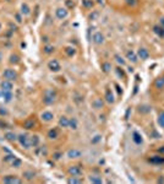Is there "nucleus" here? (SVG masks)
Masks as SVG:
<instances>
[{
    "mask_svg": "<svg viewBox=\"0 0 164 184\" xmlns=\"http://www.w3.org/2000/svg\"><path fill=\"white\" fill-rule=\"evenodd\" d=\"M81 5L86 10H92L95 5V1L94 0H81Z\"/></svg>",
    "mask_w": 164,
    "mask_h": 184,
    "instance_id": "aec40b11",
    "label": "nucleus"
},
{
    "mask_svg": "<svg viewBox=\"0 0 164 184\" xmlns=\"http://www.w3.org/2000/svg\"><path fill=\"white\" fill-rule=\"evenodd\" d=\"M92 42L95 44V45H102V44H104V42H105V37H104V35L102 32H99V31H95L93 35H92Z\"/></svg>",
    "mask_w": 164,
    "mask_h": 184,
    "instance_id": "20e7f679",
    "label": "nucleus"
},
{
    "mask_svg": "<svg viewBox=\"0 0 164 184\" xmlns=\"http://www.w3.org/2000/svg\"><path fill=\"white\" fill-rule=\"evenodd\" d=\"M67 16H69V10L65 6H59L55 9V17L58 20H65Z\"/></svg>",
    "mask_w": 164,
    "mask_h": 184,
    "instance_id": "423d86ee",
    "label": "nucleus"
},
{
    "mask_svg": "<svg viewBox=\"0 0 164 184\" xmlns=\"http://www.w3.org/2000/svg\"><path fill=\"white\" fill-rule=\"evenodd\" d=\"M1 182L6 183V184H21L23 180L21 178H18L17 175L9 174V175H4V178L1 179Z\"/></svg>",
    "mask_w": 164,
    "mask_h": 184,
    "instance_id": "39448f33",
    "label": "nucleus"
},
{
    "mask_svg": "<svg viewBox=\"0 0 164 184\" xmlns=\"http://www.w3.org/2000/svg\"><path fill=\"white\" fill-rule=\"evenodd\" d=\"M48 138H49L50 140H55V139H58L59 138V130L57 128H52L49 131H48Z\"/></svg>",
    "mask_w": 164,
    "mask_h": 184,
    "instance_id": "b1692460",
    "label": "nucleus"
},
{
    "mask_svg": "<svg viewBox=\"0 0 164 184\" xmlns=\"http://www.w3.org/2000/svg\"><path fill=\"white\" fill-rule=\"evenodd\" d=\"M22 177L26 180H33L35 179V177H36V172H33L32 169H27V171H23Z\"/></svg>",
    "mask_w": 164,
    "mask_h": 184,
    "instance_id": "4be33fe9",
    "label": "nucleus"
},
{
    "mask_svg": "<svg viewBox=\"0 0 164 184\" xmlns=\"http://www.w3.org/2000/svg\"><path fill=\"white\" fill-rule=\"evenodd\" d=\"M102 71L108 74L112 71V63H109V61H103L102 63Z\"/></svg>",
    "mask_w": 164,
    "mask_h": 184,
    "instance_id": "7c9ffc66",
    "label": "nucleus"
},
{
    "mask_svg": "<svg viewBox=\"0 0 164 184\" xmlns=\"http://www.w3.org/2000/svg\"><path fill=\"white\" fill-rule=\"evenodd\" d=\"M104 101L107 102L108 104H113L114 102H115V94H114V92H113L112 88H109V87L105 88V92H104Z\"/></svg>",
    "mask_w": 164,
    "mask_h": 184,
    "instance_id": "1a4fd4ad",
    "label": "nucleus"
},
{
    "mask_svg": "<svg viewBox=\"0 0 164 184\" xmlns=\"http://www.w3.org/2000/svg\"><path fill=\"white\" fill-rule=\"evenodd\" d=\"M20 57L17 55V54H11L10 55V59H9V61H10V64H13V65H16V64H18L20 63Z\"/></svg>",
    "mask_w": 164,
    "mask_h": 184,
    "instance_id": "c9c22d12",
    "label": "nucleus"
},
{
    "mask_svg": "<svg viewBox=\"0 0 164 184\" xmlns=\"http://www.w3.org/2000/svg\"><path fill=\"white\" fill-rule=\"evenodd\" d=\"M11 166L13 167V168H20V167H21L22 166V161L21 160H20V158H15V160H13L12 162H11Z\"/></svg>",
    "mask_w": 164,
    "mask_h": 184,
    "instance_id": "4c0bfd02",
    "label": "nucleus"
},
{
    "mask_svg": "<svg viewBox=\"0 0 164 184\" xmlns=\"http://www.w3.org/2000/svg\"><path fill=\"white\" fill-rule=\"evenodd\" d=\"M0 115L4 117V115H8V111L5 109V108H0Z\"/></svg>",
    "mask_w": 164,
    "mask_h": 184,
    "instance_id": "09e8293b",
    "label": "nucleus"
},
{
    "mask_svg": "<svg viewBox=\"0 0 164 184\" xmlns=\"http://www.w3.org/2000/svg\"><path fill=\"white\" fill-rule=\"evenodd\" d=\"M0 30H1V23H0Z\"/></svg>",
    "mask_w": 164,
    "mask_h": 184,
    "instance_id": "4d7b16f0",
    "label": "nucleus"
},
{
    "mask_svg": "<svg viewBox=\"0 0 164 184\" xmlns=\"http://www.w3.org/2000/svg\"><path fill=\"white\" fill-rule=\"evenodd\" d=\"M88 180H90L91 183H94V184L103 183V178H102L100 175H95V174H92V175L88 177Z\"/></svg>",
    "mask_w": 164,
    "mask_h": 184,
    "instance_id": "cd10ccee",
    "label": "nucleus"
},
{
    "mask_svg": "<svg viewBox=\"0 0 164 184\" xmlns=\"http://www.w3.org/2000/svg\"><path fill=\"white\" fill-rule=\"evenodd\" d=\"M69 119L70 118H67L66 115H61V117L59 118V126L64 128V129L69 128Z\"/></svg>",
    "mask_w": 164,
    "mask_h": 184,
    "instance_id": "5701e85b",
    "label": "nucleus"
},
{
    "mask_svg": "<svg viewBox=\"0 0 164 184\" xmlns=\"http://www.w3.org/2000/svg\"><path fill=\"white\" fill-rule=\"evenodd\" d=\"M126 4L129 6H132V8H134V6H136L139 4V0H126Z\"/></svg>",
    "mask_w": 164,
    "mask_h": 184,
    "instance_id": "c03bdc74",
    "label": "nucleus"
},
{
    "mask_svg": "<svg viewBox=\"0 0 164 184\" xmlns=\"http://www.w3.org/2000/svg\"><path fill=\"white\" fill-rule=\"evenodd\" d=\"M114 59H115V61H117V63H118L120 66H125V65H126V59H125L124 57H121L120 54H115Z\"/></svg>",
    "mask_w": 164,
    "mask_h": 184,
    "instance_id": "c85d7f7f",
    "label": "nucleus"
},
{
    "mask_svg": "<svg viewBox=\"0 0 164 184\" xmlns=\"http://www.w3.org/2000/svg\"><path fill=\"white\" fill-rule=\"evenodd\" d=\"M158 152H159L160 155H164V145H163V146H159V147H158Z\"/></svg>",
    "mask_w": 164,
    "mask_h": 184,
    "instance_id": "8fccbe9b",
    "label": "nucleus"
},
{
    "mask_svg": "<svg viewBox=\"0 0 164 184\" xmlns=\"http://www.w3.org/2000/svg\"><path fill=\"white\" fill-rule=\"evenodd\" d=\"M13 98L12 92L11 91H5V90H0V99H1L4 103H9Z\"/></svg>",
    "mask_w": 164,
    "mask_h": 184,
    "instance_id": "9b49d317",
    "label": "nucleus"
},
{
    "mask_svg": "<svg viewBox=\"0 0 164 184\" xmlns=\"http://www.w3.org/2000/svg\"><path fill=\"white\" fill-rule=\"evenodd\" d=\"M3 77L5 80H10V81H15L18 77V74L16 72V70L11 69V67H8L3 71Z\"/></svg>",
    "mask_w": 164,
    "mask_h": 184,
    "instance_id": "7ed1b4c3",
    "label": "nucleus"
},
{
    "mask_svg": "<svg viewBox=\"0 0 164 184\" xmlns=\"http://www.w3.org/2000/svg\"><path fill=\"white\" fill-rule=\"evenodd\" d=\"M57 97H58V94H57L55 91L53 90V88H45L44 92H43V98H42V101H43L44 104L50 106V104H53L54 102L57 101Z\"/></svg>",
    "mask_w": 164,
    "mask_h": 184,
    "instance_id": "f257e3e1",
    "label": "nucleus"
},
{
    "mask_svg": "<svg viewBox=\"0 0 164 184\" xmlns=\"http://www.w3.org/2000/svg\"><path fill=\"white\" fill-rule=\"evenodd\" d=\"M115 71L118 72V75H119V76L125 77V72H124V70L121 69V66H120V65H119V66H117V69H115Z\"/></svg>",
    "mask_w": 164,
    "mask_h": 184,
    "instance_id": "37998d69",
    "label": "nucleus"
},
{
    "mask_svg": "<svg viewBox=\"0 0 164 184\" xmlns=\"http://www.w3.org/2000/svg\"><path fill=\"white\" fill-rule=\"evenodd\" d=\"M153 32L156 33L159 38H164V28L159 25H154L153 26Z\"/></svg>",
    "mask_w": 164,
    "mask_h": 184,
    "instance_id": "a878e982",
    "label": "nucleus"
},
{
    "mask_svg": "<svg viewBox=\"0 0 164 184\" xmlns=\"http://www.w3.org/2000/svg\"><path fill=\"white\" fill-rule=\"evenodd\" d=\"M98 15H99V13L97 11H93V13H91V15H90V20H95Z\"/></svg>",
    "mask_w": 164,
    "mask_h": 184,
    "instance_id": "de8ad7c7",
    "label": "nucleus"
},
{
    "mask_svg": "<svg viewBox=\"0 0 164 184\" xmlns=\"http://www.w3.org/2000/svg\"><path fill=\"white\" fill-rule=\"evenodd\" d=\"M97 3L98 4H102V3H103V0H97Z\"/></svg>",
    "mask_w": 164,
    "mask_h": 184,
    "instance_id": "6e6d98bb",
    "label": "nucleus"
},
{
    "mask_svg": "<svg viewBox=\"0 0 164 184\" xmlns=\"http://www.w3.org/2000/svg\"><path fill=\"white\" fill-rule=\"evenodd\" d=\"M91 106H92L93 109H95V111H100L102 108L104 107V99H103V98H99V97L94 98V99L91 102Z\"/></svg>",
    "mask_w": 164,
    "mask_h": 184,
    "instance_id": "f3484780",
    "label": "nucleus"
},
{
    "mask_svg": "<svg viewBox=\"0 0 164 184\" xmlns=\"http://www.w3.org/2000/svg\"><path fill=\"white\" fill-rule=\"evenodd\" d=\"M35 125H36V121H35V119H33V118H28V119H26V120L23 121V128L27 129V130L32 129Z\"/></svg>",
    "mask_w": 164,
    "mask_h": 184,
    "instance_id": "bb28decb",
    "label": "nucleus"
},
{
    "mask_svg": "<svg viewBox=\"0 0 164 184\" xmlns=\"http://www.w3.org/2000/svg\"><path fill=\"white\" fill-rule=\"evenodd\" d=\"M67 182H69V183H82V182H83V179L80 178V177H72V178L67 179Z\"/></svg>",
    "mask_w": 164,
    "mask_h": 184,
    "instance_id": "a19ab883",
    "label": "nucleus"
},
{
    "mask_svg": "<svg viewBox=\"0 0 164 184\" xmlns=\"http://www.w3.org/2000/svg\"><path fill=\"white\" fill-rule=\"evenodd\" d=\"M78 128V121L76 118H70L69 119V129H71V130H76V129Z\"/></svg>",
    "mask_w": 164,
    "mask_h": 184,
    "instance_id": "c756f323",
    "label": "nucleus"
},
{
    "mask_svg": "<svg viewBox=\"0 0 164 184\" xmlns=\"http://www.w3.org/2000/svg\"><path fill=\"white\" fill-rule=\"evenodd\" d=\"M115 87H117V90H118V93H119V94H121V92H122V91H120V87H119V85H115Z\"/></svg>",
    "mask_w": 164,
    "mask_h": 184,
    "instance_id": "864d4df0",
    "label": "nucleus"
},
{
    "mask_svg": "<svg viewBox=\"0 0 164 184\" xmlns=\"http://www.w3.org/2000/svg\"><path fill=\"white\" fill-rule=\"evenodd\" d=\"M131 140L134 141V144L137 145V146L143 144V136L139 131H136V130H134L132 134H131Z\"/></svg>",
    "mask_w": 164,
    "mask_h": 184,
    "instance_id": "2eb2a0df",
    "label": "nucleus"
},
{
    "mask_svg": "<svg viewBox=\"0 0 164 184\" xmlns=\"http://www.w3.org/2000/svg\"><path fill=\"white\" fill-rule=\"evenodd\" d=\"M158 25L162 26L163 28H164V17H160V18H159V23H158Z\"/></svg>",
    "mask_w": 164,
    "mask_h": 184,
    "instance_id": "3c124183",
    "label": "nucleus"
},
{
    "mask_svg": "<svg viewBox=\"0 0 164 184\" xmlns=\"http://www.w3.org/2000/svg\"><path fill=\"white\" fill-rule=\"evenodd\" d=\"M66 156H67V158H70V160H76V158L81 157L82 152L80 151L78 148H70L69 151L66 152Z\"/></svg>",
    "mask_w": 164,
    "mask_h": 184,
    "instance_id": "ddd939ff",
    "label": "nucleus"
},
{
    "mask_svg": "<svg viewBox=\"0 0 164 184\" xmlns=\"http://www.w3.org/2000/svg\"><path fill=\"white\" fill-rule=\"evenodd\" d=\"M100 141H102V135H99V134H97L95 136H93V139L91 140V142H92L93 145H97L98 142H100Z\"/></svg>",
    "mask_w": 164,
    "mask_h": 184,
    "instance_id": "ea45409f",
    "label": "nucleus"
},
{
    "mask_svg": "<svg viewBox=\"0 0 164 184\" xmlns=\"http://www.w3.org/2000/svg\"><path fill=\"white\" fill-rule=\"evenodd\" d=\"M136 54H137L139 59H141V60H148L149 57H151V53H149V50L147 48H145V47H140L137 52H136Z\"/></svg>",
    "mask_w": 164,
    "mask_h": 184,
    "instance_id": "6e6552de",
    "label": "nucleus"
},
{
    "mask_svg": "<svg viewBox=\"0 0 164 184\" xmlns=\"http://www.w3.org/2000/svg\"><path fill=\"white\" fill-rule=\"evenodd\" d=\"M127 71H129V72H134V67H132V66H129Z\"/></svg>",
    "mask_w": 164,
    "mask_h": 184,
    "instance_id": "5fc2aeb1",
    "label": "nucleus"
},
{
    "mask_svg": "<svg viewBox=\"0 0 164 184\" xmlns=\"http://www.w3.org/2000/svg\"><path fill=\"white\" fill-rule=\"evenodd\" d=\"M67 173H69L71 177H80L82 174V168L77 165L75 166H70L69 169H67Z\"/></svg>",
    "mask_w": 164,
    "mask_h": 184,
    "instance_id": "dca6fc26",
    "label": "nucleus"
},
{
    "mask_svg": "<svg viewBox=\"0 0 164 184\" xmlns=\"http://www.w3.org/2000/svg\"><path fill=\"white\" fill-rule=\"evenodd\" d=\"M21 13L23 16H28L30 13H31V8L28 5H27L26 3H23L22 5H21Z\"/></svg>",
    "mask_w": 164,
    "mask_h": 184,
    "instance_id": "473e14b6",
    "label": "nucleus"
},
{
    "mask_svg": "<svg viewBox=\"0 0 164 184\" xmlns=\"http://www.w3.org/2000/svg\"><path fill=\"white\" fill-rule=\"evenodd\" d=\"M61 156H63V153H61V152H55V153H53V158L54 160H60Z\"/></svg>",
    "mask_w": 164,
    "mask_h": 184,
    "instance_id": "49530a36",
    "label": "nucleus"
},
{
    "mask_svg": "<svg viewBox=\"0 0 164 184\" xmlns=\"http://www.w3.org/2000/svg\"><path fill=\"white\" fill-rule=\"evenodd\" d=\"M54 50H55V48H54L53 45H50V44H45L43 47V53L44 54H52Z\"/></svg>",
    "mask_w": 164,
    "mask_h": 184,
    "instance_id": "e433bc0d",
    "label": "nucleus"
},
{
    "mask_svg": "<svg viewBox=\"0 0 164 184\" xmlns=\"http://www.w3.org/2000/svg\"><path fill=\"white\" fill-rule=\"evenodd\" d=\"M4 138L10 142H15V141H17V134H15L13 131H8V133H5Z\"/></svg>",
    "mask_w": 164,
    "mask_h": 184,
    "instance_id": "393cba45",
    "label": "nucleus"
},
{
    "mask_svg": "<svg viewBox=\"0 0 164 184\" xmlns=\"http://www.w3.org/2000/svg\"><path fill=\"white\" fill-rule=\"evenodd\" d=\"M148 162H149V163H152V165H156V166L164 165V156H163V155L151 156V157L148 158Z\"/></svg>",
    "mask_w": 164,
    "mask_h": 184,
    "instance_id": "f8f14e48",
    "label": "nucleus"
},
{
    "mask_svg": "<svg viewBox=\"0 0 164 184\" xmlns=\"http://www.w3.org/2000/svg\"><path fill=\"white\" fill-rule=\"evenodd\" d=\"M151 111H152V107L151 106H147V104H142L139 108V112L140 113H143V114H147V113H149Z\"/></svg>",
    "mask_w": 164,
    "mask_h": 184,
    "instance_id": "f704fd0d",
    "label": "nucleus"
},
{
    "mask_svg": "<svg viewBox=\"0 0 164 184\" xmlns=\"http://www.w3.org/2000/svg\"><path fill=\"white\" fill-rule=\"evenodd\" d=\"M15 158H16V156L13 155V153H8V155L4 156V162H10L11 163Z\"/></svg>",
    "mask_w": 164,
    "mask_h": 184,
    "instance_id": "58836bf2",
    "label": "nucleus"
},
{
    "mask_svg": "<svg viewBox=\"0 0 164 184\" xmlns=\"http://www.w3.org/2000/svg\"><path fill=\"white\" fill-rule=\"evenodd\" d=\"M48 69H49L52 72H59L61 70V65L59 63V60L57 59H52L48 61Z\"/></svg>",
    "mask_w": 164,
    "mask_h": 184,
    "instance_id": "0eeeda50",
    "label": "nucleus"
},
{
    "mask_svg": "<svg viewBox=\"0 0 164 184\" xmlns=\"http://www.w3.org/2000/svg\"><path fill=\"white\" fill-rule=\"evenodd\" d=\"M30 141H31V146H32V147H37V146L39 145V142H40L38 135H32V136H30Z\"/></svg>",
    "mask_w": 164,
    "mask_h": 184,
    "instance_id": "2f4dec72",
    "label": "nucleus"
},
{
    "mask_svg": "<svg viewBox=\"0 0 164 184\" xmlns=\"http://www.w3.org/2000/svg\"><path fill=\"white\" fill-rule=\"evenodd\" d=\"M64 53H65V55L67 58H72V57L76 55L77 50H76V48H75L74 45H66L64 48Z\"/></svg>",
    "mask_w": 164,
    "mask_h": 184,
    "instance_id": "a211bd4d",
    "label": "nucleus"
},
{
    "mask_svg": "<svg viewBox=\"0 0 164 184\" xmlns=\"http://www.w3.org/2000/svg\"><path fill=\"white\" fill-rule=\"evenodd\" d=\"M0 87H1V90H5V91H12L13 84H12V81L5 80V79H4V81H1V82H0Z\"/></svg>",
    "mask_w": 164,
    "mask_h": 184,
    "instance_id": "6ab92c4d",
    "label": "nucleus"
},
{
    "mask_svg": "<svg viewBox=\"0 0 164 184\" xmlns=\"http://www.w3.org/2000/svg\"><path fill=\"white\" fill-rule=\"evenodd\" d=\"M15 20H16V22L21 23L22 22V13L21 12H20V13H15Z\"/></svg>",
    "mask_w": 164,
    "mask_h": 184,
    "instance_id": "a18cd8bd",
    "label": "nucleus"
},
{
    "mask_svg": "<svg viewBox=\"0 0 164 184\" xmlns=\"http://www.w3.org/2000/svg\"><path fill=\"white\" fill-rule=\"evenodd\" d=\"M157 123H158V125L160 128L164 129V111H160L158 113V118H157Z\"/></svg>",
    "mask_w": 164,
    "mask_h": 184,
    "instance_id": "72a5a7b5",
    "label": "nucleus"
},
{
    "mask_svg": "<svg viewBox=\"0 0 164 184\" xmlns=\"http://www.w3.org/2000/svg\"><path fill=\"white\" fill-rule=\"evenodd\" d=\"M54 119V113L50 111H44L40 113V120L43 123H50Z\"/></svg>",
    "mask_w": 164,
    "mask_h": 184,
    "instance_id": "4468645a",
    "label": "nucleus"
},
{
    "mask_svg": "<svg viewBox=\"0 0 164 184\" xmlns=\"http://www.w3.org/2000/svg\"><path fill=\"white\" fill-rule=\"evenodd\" d=\"M75 6V3L72 1V0H65V8L69 10V9H74Z\"/></svg>",
    "mask_w": 164,
    "mask_h": 184,
    "instance_id": "79ce46f5",
    "label": "nucleus"
},
{
    "mask_svg": "<svg viewBox=\"0 0 164 184\" xmlns=\"http://www.w3.org/2000/svg\"><path fill=\"white\" fill-rule=\"evenodd\" d=\"M154 87L157 90H164V75H162V76L157 77L154 80Z\"/></svg>",
    "mask_w": 164,
    "mask_h": 184,
    "instance_id": "412c9836",
    "label": "nucleus"
},
{
    "mask_svg": "<svg viewBox=\"0 0 164 184\" xmlns=\"http://www.w3.org/2000/svg\"><path fill=\"white\" fill-rule=\"evenodd\" d=\"M17 141H18V144L21 145L23 148H26V150H28V148L32 147V146H31V141H30V135H28V134H25V133L18 134V135H17Z\"/></svg>",
    "mask_w": 164,
    "mask_h": 184,
    "instance_id": "f03ea898",
    "label": "nucleus"
},
{
    "mask_svg": "<svg viewBox=\"0 0 164 184\" xmlns=\"http://www.w3.org/2000/svg\"><path fill=\"white\" fill-rule=\"evenodd\" d=\"M3 59H4V54H3V52H0V63L3 61Z\"/></svg>",
    "mask_w": 164,
    "mask_h": 184,
    "instance_id": "603ef678",
    "label": "nucleus"
},
{
    "mask_svg": "<svg viewBox=\"0 0 164 184\" xmlns=\"http://www.w3.org/2000/svg\"><path fill=\"white\" fill-rule=\"evenodd\" d=\"M125 59L129 60L130 63H132V64H137V63H139V57H137V54H136V52H134V50H131V49L126 50Z\"/></svg>",
    "mask_w": 164,
    "mask_h": 184,
    "instance_id": "9d476101",
    "label": "nucleus"
}]
</instances>
